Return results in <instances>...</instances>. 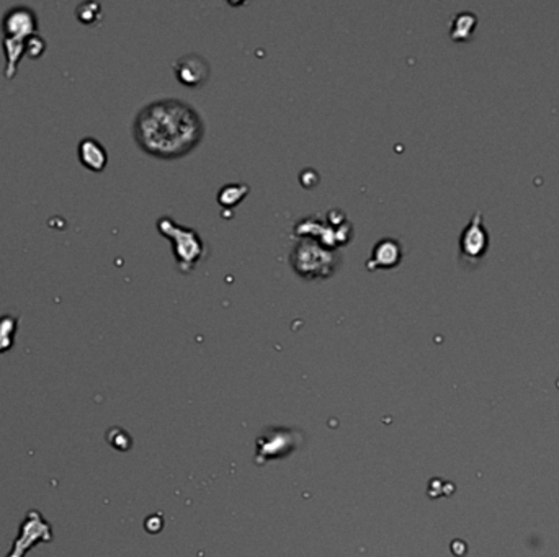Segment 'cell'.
<instances>
[{"label":"cell","mask_w":559,"mask_h":557,"mask_svg":"<svg viewBox=\"0 0 559 557\" xmlns=\"http://www.w3.org/2000/svg\"><path fill=\"white\" fill-rule=\"evenodd\" d=\"M133 136L149 156L171 161L187 156L202 142L204 121L190 103L178 98H162L138 112Z\"/></svg>","instance_id":"obj_1"},{"label":"cell","mask_w":559,"mask_h":557,"mask_svg":"<svg viewBox=\"0 0 559 557\" xmlns=\"http://www.w3.org/2000/svg\"><path fill=\"white\" fill-rule=\"evenodd\" d=\"M298 239H313L324 247L338 250L347 246L353 237V226L342 210H331L327 215H313L303 217L294 226Z\"/></svg>","instance_id":"obj_2"},{"label":"cell","mask_w":559,"mask_h":557,"mask_svg":"<svg viewBox=\"0 0 559 557\" xmlns=\"http://www.w3.org/2000/svg\"><path fill=\"white\" fill-rule=\"evenodd\" d=\"M342 262L341 250L324 247L313 239H298L291 253H289V265L298 276L304 280H317L329 278L337 271Z\"/></svg>","instance_id":"obj_3"},{"label":"cell","mask_w":559,"mask_h":557,"mask_svg":"<svg viewBox=\"0 0 559 557\" xmlns=\"http://www.w3.org/2000/svg\"><path fill=\"white\" fill-rule=\"evenodd\" d=\"M157 229L164 237L172 242L173 257L182 273L193 271V268L203 260L206 248L199 234L192 227L182 226L171 216H162L157 220Z\"/></svg>","instance_id":"obj_4"},{"label":"cell","mask_w":559,"mask_h":557,"mask_svg":"<svg viewBox=\"0 0 559 557\" xmlns=\"http://www.w3.org/2000/svg\"><path fill=\"white\" fill-rule=\"evenodd\" d=\"M489 247V234L484 226L481 211H476L463 229L460 236V260L466 265H474L481 260Z\"/></svg>","instance_id":"obj_5"},{"label":"cell","mask_w":559,"mask_h":557,"mask_svg":"<svg viewBox=\"0 0 559 557\" xmlns=\"http://www.w3.org/2000/svg\"><path fill=\"white\" fill-rule=\"evenodd\" d=\"M2 28L5 39H13V41H27L29 36L37 34L38 32V18L37 13L32 8L18 5L7 10L4 15Z\"/></svg>","instance_id":"obj_6"},{"label":"cell","mask_w":559,"mask_h":557,"mask_svg":"<svg viewBox=\"0 0 559 557\" xmlns=\"http://www.w3.org/2000/svg\"><path fill=\"white\" fill-rule=\"evenodd\" d=\"M173 71H176L178 82L187 87L203 86L209 79V74H211V69H209L206 59L195 53L187 54V56L178 59L173 64Z\"/></svg>","instance_id":"obj_7"},{"label":"cell","mask_w":559,"mask_h":557,"mask_svg":"<svg viewBox=\"0 0 559 557\" xmlns=\"http://www.w3.org/2000/svg\"><path fill=\"white\" fill-rule=\"evenodd\" d=\"M402 260V246L397 239L384 237L374 243L371 255L367 260L368 270H389Z\"/></svg>","instance_id":"obj_8"},{"label":"cell","mask_w":559,"mask_h":557,"mask_svg":"<svg viewBox=\"0 0 559 557\" xmlns=\"http://www.w3.org/2000/svg\"><path fill=\"white\" fill-rule=\"evenodd\" d=\"M79 161L92 172H102L107 167L108 154L102 146V142L95 137H84L77 147Z\"/></svg>","instance_id":"obj_9"},{"label":"cell","mask_w":559,"mask_h":557,"mask_svg":"<svg viewBox=\"0 0 559 557\" xmlns=\"http://www.w3.org/2000/svg\"><path fill=\"white\" fill-rule=\"evenodd\" d=\"M249 192H251V188H249L247 183L242 182L228 183V185H224L221 190L218 192V203L223 208H234L249 195Z\"/></svg>","instance_id":"obj_10"},{"label":"cell","mask_w":559,"mask_h":557,"mask_svg":"<svg viewBox=\"0 0 559 557\" xmlns=\"http://www.w3.org/2000/svg\"><path fill=\"white\" fill-rule=\"evenodd\" d=\"M478 18L473 12H460L456 13L452 20L450 34L455 41H465L471 36L474 27H476Z\"/></svg>","instance_id":"obj_11"},{"label":"cell","mask_w":559,"mask_h":557,"mask_svg":"<svg viewBox=\"0 0 559 557\" xmlns=\"http://www.w3.org/2000/svg\"><path fill=\"white\" fill-rule=\"evenodd\" d=\"M44 48H46V43L43 41V38L38 36V34H33V36H29L27 39V43H25V54L29 58H38L41 56Z\"/></svg>","instance_id":"obj_12"}]
</instances>
